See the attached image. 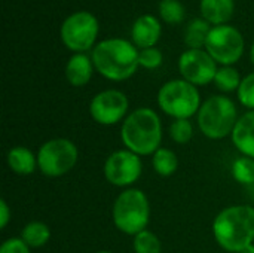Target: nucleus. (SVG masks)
<instances>
[{"label": "nucleus", "instance_id": "13", "mask_svg": "<svg viewBox=\"0 0 254 253\" xmlns=\"http://www.w3.org/2000/svg\"><path fill=\"white\" fill-rule=\"evenodd\" d=\"M162 33V25L155 15H140L131 25V39L138 49L152 48L158 43Z\"/></svg>", "mask_w": 254, "mask_h": 253}, {"label": "nucleus", "instance_id": "27", "mask_svg": "<svg viewBox=\"0 0 254 253\" xmlns=\"http://www.w3.org/2000/svg\"><path fill=\"white\" fill-rule=\"evenodd\" d=\"M237 94L238 101L244 107H247L249 110H254V72L243 78Z\"/></svg>", "mask_w": 254, "mask_h": 253}, {"label": "nucleus", "instance_id": "7", "mask_svg": "<svg viewBox=\"0 0 254 253\" xmlns=\"http://www.w3.org/2000/svg\"><path fill=\"white\" fill-rule=\"evenodd\" d=\"M77 146L64 137L45 142L37 151L39 171L46 177H61L71 171L77 163Z\"/></svg>", "mask_w": 254, "mask_h": 253}, {"label": "nucleus", "instance_id": "21", "mask_svg": "<svg viewBox=\"0 0 254 253\" xmlns=\"http://www.w3.org/2000/svg\"><path fill=\"white\" fill-rule=\"evenodd\" d=\"M241 81H243V78L234 66H222V67H219V70L216 73L214 85L222 92H232V91H238Z\"/></svg>", "mask_w": 254, "mask_h": 253}, {"label": "nucleus", "instance_id": "22", "mask_svg": "<svg viewBox=\"0 0 254 253\" xmlns=\"http://www.w3.org/2000/svg\"><path fill=\"white\" fill-rule=\"evenodd\" d=\"M231 173L235 182L244 186L254 185V158L244 155L238 157L231 167Z\"/></svg>", "mask_w": 254, "mask_h": 253}, {"label": "nucleus", "instance_id": "2", "mask_svg": "<svg viewBox=\"0 0 254 253\" xmlns=\"http://www.w3.org/2000/svg\"><path fill=\"white\" fill-rule=\"evenodd\" d=\"M216 243L226 252L241 253L254 245V207L237 204L223 209L213 221Z\"/></svg>", "mask_w": 254, "mask_h": 253}, {"label": "nucleus", "instance_id": "11", "mask_svg": "<svg viewBox=\"0 0 254 253\" xmlns=\"http://www.w3.org/2000/svg\"><path fill=\"white\" fill-rule=\"evenodd\" d=\"M129 100L125 92L119 89H104L95 94L89 101L91 118L104 127H112L128 116Z\"/></svg>", "mask_w": 254, "mask_h": 253}, {"label": "nucleus", "instance_id": "12", "mask_svg": "<svg viewBox=\"0 0 254 253\" xmlns=\"http://www.w3.org/2000/svg\"><path fill=\"white\" fill-rule=\"evenodd\" d=\"M219 67L205 49H186L179 57V72L182 79L195 86H205L214 82Z\"/></svg>", "mask_w": 254, "mask_h": 253}, {"label": "nucleus", "instance_id": "29", "mask_svg": "<svg viewBox=\"0 0 254 253\" xmlns=\"http://www.w3.org/2000/svg\"><path fill=\"white\" fill-rule=\"evenodd\" d=\"M10 219H12V210H10L7 201L1 198L0 200V228L4 230L9 225Z\"/></svg>", "mask_w": 254, "mask_h": 253}, {"label": "nucleus", "instance_id": "5", "mask_svg": "<svg viewBox=\"0 0 254 253\" xmlns=\"http://www.w3.org/2000/svg\"><path fill=\"white\" fill-rule=\"evenodd\" d=\"M112 219L118 231L125 236H137L147 230L150 222V203L138 188L124 189L115 200Z\"/></svg>", "mask_w": 254, "mask_h": 253}, {"label": "nucleus", "instance_id": "6", "mask_svg": "<svg viewBox=\"0 0 254 253\" xmlns=\"http://www.w3.org/2000/svg\"><path fill=\"white\" fill-rule=\"evenodd\" d=\"M159 109L173 119H190L202 104L198 86L185 79L167 81L158 91Z\"/></svg>", "mask_w": 254, "mask_h": 253}, {"label": "nucleus", "instance_id": "23", "mask_svg": "<svg viewBox=\"0 0 254 253\" xmlns=\"http://www.w3.org/2000/svg\"><path fill=\"white\" fill-rule=\"evenodd\" d=\"M134 253H162V245L159 237L150 230H144L132 239Z\"/></svg>", "mask_w": 254, "mask_h": 253}, {"label": "nucleus", "instance_id": "15", "mask_svg": "<svg viewBox=\"0 0 254 253\" xmlns=\"http://www.w3.org/2000/svg\"><path fill=\"white\" fill-rule=\"evenodd\" d=\"M94 63L85 52L73 54L65 64V79L71 86H85L94 75Z\"/></svg>", "mask_w": 254, "mask_h": 253}, {"label": "nucleus", "instance_id": "30", "mask_svg": "<svg viewBox=\"0 0 254 253\" xmlns=\"http://www.w3.org/2000/svg\"><path fill=\"white\" fill-rule=\"evenodd\" d=\"M250 60H252V63H253L254 66V42L252 43V48H250Z\"/></svg>", "mask_w": 254, "mask_h": 253}, {"label": "nucleus", "instance_id": "8", "mask_svg": "<svg viewBox=\"0 0 254 253\" xmlns=\"http://www.w3.org/2000/svg\"><path fill=\"white\" fill-rule=\"evenodd\" d=\"M98 19L88 10H77L68 15L60 28V37L67 49L74 54L92 49L98 37Z\"/></svg>", "mask_w": 254, "mask_h": 253}, {"label": "nucleus", "instance_id": "16", "mask_svg": "<svg viewBox=\"0 0 254 253\" xmlns=\"http://www.w3.org/2000/svg\"><path fill=\"white\" fill-rule=\"evenodd\" d=\"M199 10L205 21L211 25L228 24L235 10L234 0H201Z\"/></svg>", "mask_w": 254, "mask_h": 253}, {"label": "nucleus", "instance_id": "4", "mask_svg": "<svg viewBox=\"0 0 254 253\" xmlns=\"http://www.w3.org/2000/svg\"><path fill=\"white\" fill-rule=\"evenodd\" d=\"M238 118L234 100L223 94H216L202 101L196 113V124L207 139L223 140L232 134Z\"/></svg>", "mask_w": 254, "mask_h": 253}, {"label": "nucleus", "instance_id": "3", "mask_svg": "<svg viewBox=\"0 0 254 253\" xmlns=\"http://www.w3.org/2000/svg\"><path fill=\"white\" fill-rule=\"evenodd\" d=\"M121 140L125 149L138 157H152L162 143V121L150 107L134 109L121 125Z\"/></svg>", "mask_w": 254, "mask_h": 253}, {"label": "nucleus", "instance_id": "17", "mask_svg": "<svg viewBox=\"0 0 254 253\" xmlns=\"http://www.w3.org/2000/svg\"><path fill=\"white\" fill-rule=\"evenodd\" d=\"M7 167L19 176H28L33 174L37 167V155H34L28 148L25 146H13L9 149L6 155Z\"/></svg>", "mask_w": 254, "mask_h": 253}, {"label": "nucleus", "instance_id": "28", "mask_svg": "<svg viewBox=\"0 0 254 253\" xmlns=\"http://www.w3.org/2000/svg\"><path fill=\"white\" fill-rule=\"evenodd\" d=\"M0 253H31L30 248L24 243L21 237H10L6 239L1 246H0Z\"/></svg>", "mask_w": 254, "mask_h": 253}, {"label": "nucleus", "instance_id": "25", "mask_svg": "<svg viewBox=\"0 0 254 253\" xmlns=\"http://www.w3.org/2000/svg\"><path fill=\"white\" fill-rule=\"evenodd\" d=\"M170 137L177 145H186L193 137V125L190 119H174L170 125Z\"/></svg>", "mask_w": 254, "mask_h": 253}, {"label": "nucleus", "instance_id": "9", "mask_svg": "<svg viewBox=\"0 0 254 253\" xmlns=\"http://www.w3.org/2000/svg\"><path fill=\"white\" fill-rule=\"evenodd\" d=\"M246 42L241 31L229 24L213 25L205 42V51L217 64L234 66L244 54Z\"/></svg>", "mask_w": 254, "mask_h": 253}, {"label": "nucleus", "instance_id": "26", "mask_svg": "<svg viewBox=\"0 0 254 253\" xmlns=\"http://www.w3.org/2000/svg\"><path fill=\"white\" fill-rule=\"evenodd\" d=\"M164 61V55L162 51L158 49L156 46L152 48H144L138 51V63L140 67L146 69V70H155L158 67H161Z\"/></svg>", "mask_w": 254, "mask_h": 253}, {"label": "nucleus", "instance_id": "31", "mask_svg": "<svg viewBox=\"0 0 254 253\" xmlns=\"http://www.w3.org/2000/svg\"><path fill=\"white\" fill-rule=\"evenodd\" d=\"M241 253H254V245H252V246H249L247 249H244Z\"/></svg>", "mask_w": 254, "mask_h": 253}, {"label": "nucleus", "instance_id": "1", "mask_svg": "<svg viewBox=\"0 0 254 253\" xmlns=\"http://www.w3.org/2000/svg\"><path fill=\"white\" fill-rule=\"evenodd\" d=\"M138 48L127 39L110 37L98 42L92 51L91 58L95 70L106 79L122 82L134 76L138 63Z\"/></svg>", "mask_w": 254, "mask_h": 253}, {"label": "nucleus", "instance_id": "20", "mask_svg": "<svg viewBox=\"0 0 254 253\" xmlns=\"http://www.w3.org/2000/svg\"><path fill=\"white\" fill-rule=\"evenodd\" d=\"M152 167L153 170L162 176V177H170L173 176L177 169H179V157L174 151L168 148H159L153 155H152Z\"/></svg>", "mask_w": 254, "mask_h": 253}, {"label": "nucleus", "instance_id": "14", "mask_svg": "<svg viewBox=\"0 0 254 253\" xmlns=\"http://www.w3.org/2000/svg\"><path fill=\"white\" fill-rule=\"evenodd\" d=\"M231 140L241 155L254 158V110H247L238 118Z\"/></svg>", "mask_w": 254, "mask_h": 253}, {"label": "nucleus", "instance_id": "32", "mask_svg": "<svg viewBox=\"0 0 254 253\" xmlns=\"http://www.w3.org/2000/svg\"><path fill=\"white\" fill-rule=\"evenodd\" d=\"M95 253H113V252H109V251H98V252Z\"/></svg>", "mask_w": 254, "mask_h": 253}, {"label": "nucleus", "instance_id": "19", "mask_svg": "<svg viewBox=\"0 0 254 253\" xmlns=\"http://www.w3.org/2000/svg\"><path fill=\"white\" fill-rule=\"evenodd\" d=\"M19 237L30 249H39L51 240V228L45 222L31 221L21 230Z\"/></svg>", "mask_w": 254, "mask_h": 253}, {"label": "nucleus", "instance_id": "24", "mask_svg": "<svg viewBox=\"0 0 254 253\" xmlns=\"http://www.w3.org/2000/svg\"><path fill=\"white\" fill-rule=\"evenodd\" d=\"M159 15L168 24H179L185 19L186 10L183 3L179 0H161Z\"/></svg>", "mask_w": 254, "mask_h": 253}, {"label": "nucleus", "instance_id": "10", "mask_svg": "<svg viewBox=\"0 0 254 253\" xmlns=\"http://www.w3.org/2000/svg\"><path fill=\"white\" fill-rule=\"evenodd\" d=\"M103 173L110 185L125 189L132 188L143 173L141 157L125 148L118 149L106 158Z\"/></svg>", "mask_w": 254, "mask_h": 253}, {"label": "nucleus", "instance_id": "18", "mask_svg": "<svg viewBox=\"0 0 254 253\" xmlns=\"http://www.w3.org/2000/svg\"><path fill=\"white\" fill-rule=\"evenodd\" d=\"M211 27L213 25L204 18H193L185 30V43L188 49H204Z\"/></svg>", "mask_w": 254, "mask_h": 253}]
</instances>
